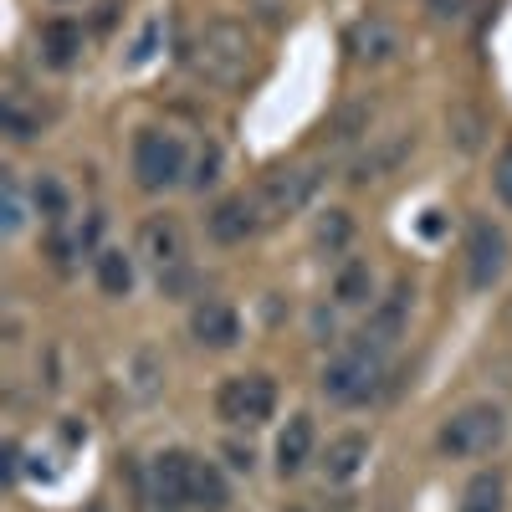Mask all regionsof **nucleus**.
<instances>
[{
    "label": "nucleus",
    "mask_w": 512,
    "mask_h": 512,
    "mask_svg": "<svg viewBox=\"0 0 512 512\" xmlns=\"http://www.w3.org/2000/svg\"><path fill=\"white\" fill-rule=\"evenodd\" d=\"M190 67L200 82L210 88H236V82L251 72V36L241 21H210L195 47H190Z\"/></svg>",
    "instance_id": "nucleus-1"
},
{
    "label": "nucleus",
    "mask_w": 512,
    "mask_h": 512,
    "mask_svg": "<svg viewBox=\"0 0 512 512\" xmlns=\"http://www.w3.org/2000/svg\"><path fill=\"white\" fill-rule=\"evenodd\" d=\"M507 436V415L502 405H466L456 410L446 425H441V451L456 456V461H477V456H492Z\"/></svg>",
    "instance_id": "nucleus-2"
},
{
    "label": "nucleus",
    "mask_w": 512,
    "mask_h": 512,
    "mask_svg": "<svg viewBox=\"0 0 512 512\" xmlns=\"http://www.w3.org/2000/svg\"><path fill=\"white\" fill-rule=\"evenodd\" d=\"M379 359H384V354L369 349L364 338H359L354 349H344V354L323 369V395H328L333 405H359V400H369L374 384H379V369H384Z\"/></svg>",
    "instance_id": "nucleus-3"
},
{
    "label": "nucleus",
    "mask_w": 512,
    "mask_h": 512,
    "mask_svg": "<svg viewBox=\"0 0 512 512\" xmlns=\"http://www.w3.org/2000/svg\"><path fill=\"white\" fill-rule=\"evenodd\" d=\"M185 175V144L175 134H164V128H144V134L134 139V180L139 190L159 195L169 185H180Z\"/></svg>",
    "instance_id": "nucleus-4"
},
{
    "label": "nucleus",
    "mask_w": 512,
    "mask_h": 512,
    "mask_svg": "<svg viewBox=\"0 0 512 512\" xmlns=\"http://www.w3.org/2000/svg\"><path fill=\"white\" fill-rule=\"evenodd\" d=\"M318 164H287V169H272L256 190V205H262V221H277V216H297L313 195H318Z\"/></svg>",
    "instance_id": "nucleus-5"
},
{
    "label": "nucleus",
    "mask_w": 512,
    "mask_h": 512,
    "mask_svg": "<svg viewBox=\"0 0 512 512\" xmlns=\"http://www.w3.org/2000/svg\"><path fill=\"white\" fill-rule=\"evenodd\" d=\"M216 410H221V420H231V425H262V420H272V410H277V384H272L267 374H236V379L221 384Z\"/></svg>",
    "instance_id": "nucleus-6"
},
{
    "label": "nucleus",
    "mask_w": 512,
    "mask_h": 512,
    "mask_svg": "<svg viewBox=\"0 0 512 512\" xmlns=\"http://www.w3.org/2000/svg\"><path fill=\"white\" fill-rule=\"evenodd\" d=\"M502 272H507V231L492 221H472V231H466V282L477 292H492Z\"/></svg>",
    "instance_id": "nucleus-7"
},
{
    "label": "nucleus",
    "mask_w": 512,
    "mask_h": 512,
    "mask_svg": "<svg viewBox=\"0 0 512 512\" xmlns=\"http://www.w3.org/2000/svg\"><path fill=\"white\" fill-rule=\"evenodd\" d=\"M149 502H154L159 512L195 507V456L164 451V456L149 466Z\"/></svg>",
    "instance_id": "nucleus-8"
},
{
    "label": "nucleus",
    "mask_w": 512,
    "mask_h": 512,
    "mask_svg": "<svg viewBox=\"0 0 512 512\" xmlns=\"http://www.w3.org/2000/svg\"><path fill=\"white\" fill-rule=\"evenodd\" d=\"M210 241H221V246H236V241H246L256 226H267L262 221V205H256V195H231V200H221L216 210H210Z\"/></svg>",
    "instance_id": "nucleus-9"
},
{
    "label": "nucleus",
    "mask_w": 512,
    "mask_h": 512,
    "mask_svg": "<svg viewBox=\"0 0 512 512\" xmlns=\"http://www.w3.org/2000/svg\"><path fill=\"white\" fill-rule=\"evenodd\" d=\"M190 333L200 338L205 349H231L241 338V323H236V313L221 303V297H205V303L190 313Z\"/></svg>",
    "instance_id": "nucleus-10"
},
{
    "label": "nucleus",
    "mask_w": 512,
    "mask_h": 512,
    "mask_svg": "<svg viewBox=\"0 0 512 512\" xmlns=\"http://www.w3.org/2000/svg\"><path fill=\"white\" fill-rule=\"evenodd\" d=\"M349 52L359 62H390L400 52V31L384 21V16H364V21L349 26Z\"/></svg>",
    "instance_id": "nucleus-11"
},
{
    "label": "nucleus",
    "mask_w": 512,
    "mask_h": 512,
    "mask_svg": "<svg viewBox=\"0 0 512 512\" xmlns=\"http://www.w3.org/2000/svg\"><path fill=\"white\" fill-rule=\"evenodd\" d=\"M139 246H144V256L159 267V272H169V267H180L185 262V231L169 221V216H154V221H144V231H139Z\"/></svg>",
    "instance_id": "nucleus-12"
},
{
    "label": "nucleus",
    "mask_w": 512,
    "mask_h": 512,
    "mask_svg": "<svg viewBox=\"0 0 512 512\" xmlns=\"http://www.w3.org/2000/svg\"><path fill=\"white\" fill-rule=\"evenodd\" d=\"M313 461V420L308 415H292L277 436V472L282 477H297L303 466Z\"/></svg>",
    "instance_id": "nucleus-13"
},
{
    "label": "nucleus",
    "mask_w": 512,
    "mask_h": 512,
    "mask_svg": "<svg viewBox=\"0 0 512 512\" xmlns=\"http://www.w3.org/2000/svg\"><path fill=\"white\" fill-rule=\"evenodd\" d=\"M364 461H369V441H364L359 431H349V436L328 441V451H323V477H328V482H354V477L364 472Z\"/></svg>",
    "instance_id": "nucleus-14"
},
{
    "label": "nucleus",
    "mask_w": 512,
    "mask_h": 512,
    "mask_svg": "<svg viewBox=\"0 0 512 512\" xmlns=\"http://www.w3.org/2000/svg\"><path fill=\"white\" fill-rule=\"evenodd\" d=\"M405 303H410V287H395V297H384V303L374 308V318H369V328L359 333L369 349H390L395 338H400V328H405Z\"/></svg>",
    "instance_id": "nucleus-15"
},
{
    "label": "nucleus",
    "mask_w": 512,
    "mask_h": 512,
    "mask_svg": "<svg viewBox=\"0 0 512 512\" xmlns=\"http://www.w3.org/2000/svg\"><path fill=\"white\" fill-rule=\"evenodd\" d=\"M36 47H41V62L62 72V67H72L82 57V26L77 21H47L41 36H36Z\"/></svg>",
    "instance_id": "nucleus-16"
},
{
    "label": "nucleus",
    "mask_w": 512,
    "mask_h": 512,
    "mask_svg": "<svg viewBox=\"0 0 512 512\" xmlns=\"http://www.w3.org/2000/svg\"><path fill=\"white\" fill-rule=\"evenodd\" d=\"M410 149H415V134H395L390 144H379V149H369L364 159H354L349 180H354V185H369V180H379V175H390V169H395Z\"/></svg>",
    "instance_id": "nucleus-17"
},
{
    "label": "nucleus",
    "mask_w": 512,
    "mask_h": 512,
    "mask_svg": "<svg viewBox=\"0 0 512 512\" xmlns=\"http://www.w3.org/2000/svg\"><path fill=\"white\" fill-rule=\"evenodd\" d=\"M369 118H374V108L369 103H344L333 118H328V144L333 149H349V144H359L364 134H369Z\"/></svg>",
    "instance_id": "nucleus-18"
},
{
    "label": "nucleus",
    "mask_w": 512,
    "mask_h": 512,
    "mask_svg": "<svg viewBox=\"0 0 512 512\" xmlns=\"http://www.w3.org/2000/svg\"><path fill=\"white\" fill-rule=\"evenodd\" d=\"M502 497H507L502 472H477L461 492V512H502Z\"/></svg>",
    "instance_id": "nucleus-19"
},
{
    "label": "nucleus",
    "mask_w": 512,
    "mask_h": 512,
    "mask_svg": "<svg viewBox=\"0 0 512 512\" xmlns=\"http://www.w3.org/2000/svg\"><path fill=\"white\" fill-rule=\"evenodd\" d=\"M226 502H231V492H226L221 466L195 461V507H200V512H226Z\"/></svg>",
    "instance_id": "nucleus-20"
},
{
    "label": "nucleus",
    "mask_w": 512,
    "mask_h": 512,
    "mask_svg": "<svg viewBox=\"0 0 512 512\" xmlns=\"http://www.w3.org/2000/svg\"><path fill=\"white\" fill-rule=\"evenodd\" d=\"M369 287H374V277H369V262H344L338 267V277H333V297L344 308H359V303H369Z\"/></svg>",
    "instance_id": "nucleus-21"
},
{
    "label": "nucleus",
    "mask_w": 512,
    "mask_h": 512,
    "mask_svg": "<svg viewBox=\"0 0 512 512\" xmlns=\"http://www.w3.org/2000/svg\"><path fill=\"white\" fill-rule=\"evenodd\" d=\"M98 287L108 297H128V287H134V267H128L123 251H98Z\"/></svg>",
    "instance_id": "nucleus-22"
},
{
    "label": "nucleus",
    "mask_w": 512,
    "mask_h": 512,
    "mask_svg": "<svg viewBox=\"0 0 512 512\" xmlns=\"http://www.w3.org/2000/svg\"><path fill=\"white\" fill-rule=\"evenodd\" d=\"M0 128L16 139V144H26V139H36V128H41V118L21 103V93H6V103H0Z\"/></svg>",
    "instance_id": "nucleus-23"
},
{
    "label": "nucleus",
    "mask_w": 512,
    "mask_h": 512,
    "mask_svg": "<svg viewBox=\"0 0 512 512\" xmlns=\"http://www.w3.org/2000/svg\"><path fill=\"white\" fill-rule=\"evenodd\" d=\"M36 210L47 221H62V210H67V190L57 180H36Z\"/></svg>",
    "instance_id": "nucleus-24"
},
{
    "label": "nucleus",
    "mask_w": 512,
    "mask_h": 512,
    "mask_svg": "<svg viewBox=\"0 0 512 512\" xmlns=\"http://www.w3.org/2000/svg\"><path fill=\"white\" fill-rule=\"evenodd\" d=\"M492 190H497V200L502 205H512V144L497 154V164H492Z\"/></svg>",
    "instance_id": "nucleus-25"
},
{
    "label": "nucleus",
    "mask_w": 512,
    "mask_h": 512,
    "mask_svg": "<svg viewBox=\"0 0 512 512\" xmlns=\"http://www.w3.org/2000/svg\"><path fill=\"white\" fill-rule=\"evenodd\" d=\"M425 11H431L436 26H461L466 21V0H425Z\"/></svg>",
    "instance_id": "nucleus-26"
},
{
    "label": "nucleus",
    "mask_w": 512,
    "mask_h": 512,
    "mask_svg": "<svg viewBox=\"0 0 512 512\" xmlns=\"http://www.w3.org/2000/svg\"><path fill=\"white\" fill-rule=\"evenodd\" d=\"M318 241L323 246H344L349 241V216H344V210H328V221L318 226Z\"/></svg>",
    "instance_id": "nucleus-27"
},
{
    "label": "nucleus",
    "mask_w": 512,
    "mask_h": 512,
    "mask_svg": "<svg viewBox=\"0 0 512 512\" xmlns=\"http://www.w3.org/2000/svg\"><path fill=\"white\" fill-rule=\"evenodd\" d=\"M216 169H221V149H200V164H195V175H190V185H195V190H205V185H216Z\"/></svg>",
    "instance_id": "nucleus-28"
},
{
    "label": "nucleus",
    "mask_w": 512,
    "mask_h": 512,
    "mask_svg": "<svg viewBox=\"0 0 512 512\" xmlns=\"http://www.w3.org/2000/svg\"><path fill=\"white\" fill-rule=\"evenodd\" d=\"M159 31H164V26H159V21H149V26L139 31V41H134V52H128V62H134V67H139V62H149V57H154V47H159Z\"/></svg>",
    "instance_id": "nucleus-29"
},
{
    "label": "nucleus",
    "mask_w": 512,
    "mask_h": 512,
    "mask_svg": "<svg viewBox=\"0 0 512 512\" xmlns=\"http://www.w3.org/2000/svg\"><path fill=\"white\" fill-rule=\"evenodd\" d=\"M0 190H6V231H21V190H16V180L6 175V180H0Z\"/></svg>",
    "instance_id": "nucleus-30"
},
{
    "label": "nucleus",
    "mask_w": 512,
    "mask_h": 512,
    "mask_svg": "<svg viewBox=\"0 0 512 512\" xmlns=\"http://www.w3.org/2000/svg\"><path fill=\"white\" fill-rule=\"evenodd\" d=\"M456 123H461L456 144H461V149H477V118H472V113H456Z\"/></svg>",
    "instance_id": "nucleus-31"
},
{
    "label": "nucleus",
    "mask_w": 512,
    "mask_h": 512,
    "mask_svg": "<svg viewBox=\"0 0 512 512\" xmlns=\"http://www.w3.org/2000/svg\"><path fill=\"white\" fill-rule=\"evenodd\" d=\"M113 11H118V0H103V11H98V26H113Z\"/></svg>",
    "instance_id": "nucleus-32"
},
{
    "label": "nucleus",
    "mask_w": 512,
    "mask_h": 512,
    "mask_svg": "<svg viewBox=\"0 0 512 512\" xmlns=\"http://www.w3.org/2000/svg\"><path fill=\"white\" fill-rule=\"evenodd\" d=\"M88 512H103V502H93V507H88Z\"/></svg>",
    "instance_id": "nucleus-33"
}]
</instances>
